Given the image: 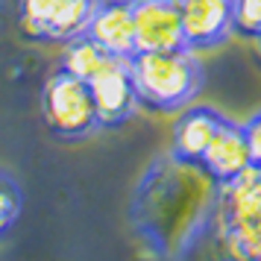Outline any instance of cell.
I'll use <instances>...</instances> for the list:
<instances>
[{
    "mask_svg": "<svg viewBox=\"0 0 261 261\" xmlns=\"http://www.w3.org/2000/svg\"><path fill=\"white\" fill-rule=\"evenodd\" d=\"M129 80L138 97V106L167 115L185 109L200 94L205 71L197 59V50H150V53H132L129 59Z\"/></svg>",
    "mask_w": 261,
    "mask_h": 261,
    "instance_id": "1",
    "label": "cell"
},
{
    "mask_svg": "<svg viewBox=\"0 0 261 261\" xmlns=\"http://www.w3.org/2000/svg\"><path fill=\"white\" fill-rule=\"evenodd\" d=\"M229 118H223L212 106H188L173 123V147L170 155L179 165H200L202 153L208 150L212 138Z\"/></svg>",
    "mask_w": 261,
    "mask_h": 261,
    "instance_id": "6",
    "label": "cell"
},
{
    "mask_svg": "<svg viewBox=\"0 0 261 261\" xmlns=\"http://www.w3.org/2000/svg\"><path fill=\"white\" fill-rule=\"evenodd\" d=\"M258 229H261V220H258ZM252 261H261V244H258V249H255V255H252Z\"/></svg>",
    "mask_w": 261,
    "mask_h": 261,
    "instance_id": "16",
    "label": "cell"
},
{
    "mask_svg": "<svg viewBox=\"0 0 261 261\" xmlns=\"http://www.w3.org/2000/svg\"><path fill=\"white\" fill-rule=\"evenodd\" d=\"M59 3L62 0H21V33L30 41L47 44V30Z\"/></svg>",
    "mask_w": 261,
    "mask_h": 261,
    "instance_id": "12",
    "label": "cell"
},
{
    "mask_svg": "<svg viewBox=\"0 0 261 261\" xmlns=\"http://www.w3.org/2000/svg\"><path fill=\"white\" fill-rule=\"evenodd\" d=\"M179 3H182V0H179Z\"/></svg>",
    "mask_w": 261,
    "mask_h": 261,
    "instance_id": "19",
    "label": "cell"
},
{
    "mask_svg": "<svg viewBox=\"0 0 261 261\" xmlns=\"http://www.w3.org/2000/svg\"><path fill=\"white\" fill-rule=\"evenodd\" d=\"M249 165H252V159H249V147H247L241 123L226 120L223 126L217 129V135L212 138L208 150L202 153L197 167H202L214 182H229L241 170H247Z\"/></svg>",
    "mask_w": 261,
    "mask_h": 261,
    "instance_id": "9",
    "label": "cell"
},
{
    "mask_svg": "<svg viewBox=\"0 0 261 261\" xmlns=\"http://www.w3.org/2000/svg\"><path fill=\"white\" fill-rule=\"evenodd\" d=\"M220 229L258 223L261 220V170L258 165H249L235 179L220 182V205H217Z\"/></svg>",
    "mask_w": 261,
    "mask_h": 261,
    "instance_id": "8",
    "label": "cell"
},
{
    "mask_svg": "<svg viewBox=\"0 0 261 261\" xmlns=\"http://www.w3.org/2000/svg\"><path fill=\"white\" fill-rule=\"evenodd\" d=\"M21 208H24V191L12 173L0 167V241L12 232V226L21 217Z\"/></svg>",
    "mask_w": 261,
    "mask_h": 261,
    "instance_id": "13",
    "label": "cell"
},
{
    "mask_svg": "<svg viewBox=\"0 0 261 261\" xmlns=\"http://www.w3.org/2000/svg\"><path fill=\"white\" fill-rule=\"evenodd\" d=\"M88 85H91V94H94L100 129H118L135 115L138 97H135V88H132L126 59L115 56L94 80H88Z\"/></svg>",
    "mask_w": 261,
    "mask_h": 261,
    "instance_id": "4",
    "label": "cell"
},
{
    "mask_svg": "<svg viewBox=\"0 0 261 261\" xmlns=\"http://www.w3.org/2000/svg\"><path fill=\"white\" fill-rule=\"evenodd\" d=\"M255 41H258V50H261V33H258V36H255Z\"/></svg>",
    "mask_w": 261,
    "mask_h": 261,
    "instance_id": "17",
    "label": "cell"
},
{
    "mask_svg": "<svg viewBox=\"0 0 261 261\" xmlns=\"http://www.w3.org/2000/svg\"><path fill=\"white\" fill-rule=\"evenodd\" d=\"M258 170H261V165H258Z\"/></svg>",
    "mask_w": 261,
    "mask_h": 261,
    "instance_id": "18",
    "label": "cell"
},
{
    "mask_svg": "<svg viewBox=\"0 0 261 261\" xmlns=\"http://www.w3.org/2000/svg\"><path fill=\"white\" fill-rule=\"evenodd\" d=\"M182 30L191 50H208L232 36V0H182Z\"/></svg>",
    "mask_w": 261,
    "mask_h": 261,
    "instance_id": "5",
    "label": "cell"
},
{
    "mask_svg": "<svg viewBox=\"0 0 261 261\" xmlns=\"http://www.w3.org/2000/svg\"><path fill=\"white\" fill-rule=\"evenodd\" d=\"M41 118L47 132L59 141H85L97 135L100 120L88 80L56 68L41 91Z\"/></svg>",
    "mask_w": 261,
    "mask_h": 261,
    "instance_id": "2",
    "label": "cell"
},
{
    "mask_svg": "<svg viewBox=\"0 0 261 261\" xmlns=\"http://www.w3.org/2000/svg\"><path fill=\"white\" fill-rule=\"evenodd\" d=\"M129 6L135 24V53L188 47L179 0H129Z\"/></svg>",
    "mask_w": 261,
    "mask_h": 261,
    "instance_id": "3",
    "label": "cell"
},
{
    "mask_svg": "<svg viewBox=\"0 0 261 261\" xmlns=\"http://www.w3.org/2000/svg\"><path fill=\"white\" fill-rule=\"evenodd\" d=\"M83 36L97 41L112 56L129 59L135 53V24L129 0H100Z\"/></svg>",
    "mask_w": 261,
    "mask_h": 261,
    "instance_id": "7",
    "label": "cell"
},
{
    "mask_svg": "<svg viewBox=\"0 0 261 261\" xmlns=\"http://www.w3.org/2000/svg\"><path fill=\"white\" fill-rule=\"evenodd\" d=\"M232 33L255 38L261 33V0H232Z\"/></svg>",
    "mask_w": 261,
    "mask_h": 261,
    "instance_id": "14",
    "label": "cell"
},
{
    "mask_svg": "<svg viewBox=\"0 0 261 261\" xmlns=\"http://www.w3.org/2000/svg\"><path fill=\"white\" fill-rule=\"evenodd\" d=\"M100 0H62L47 30V44H65L71 38L83 36Z\"/></svg>",
    "mask_w": 261,
    "mask_h": 261,
    "instance_id": "11",
    "label": "cell"
},
{
    "mask_svg": "<svg viewBox=\"0 0 261 261\" xmlns=\"http://www.w3.org/2000/svg\"><path fill=\"white\" fill-rule=\"evenodd\" d=\"M112 59H115V56L106 53L97 41H91L88 36H76V38H71V41L62 44L59 65H56V68L73 73V76H80V80H94Z\"/></svg>",
    "mask_w": 261,
    "mask_h": 261,
    "instance_id": "10",
    "label": "cell"
},
{
    "mask_svg": "<svg viewBox=\"0 0 261 261\" xmlns=\"http://www.w3.org/2000/svg\"><path fill=\"white\" fill-rule=\"evenodd\" d=\"M241 129H244V138H247L252 165H261V112L252 115L247 123H241Z\"/></svg>",
    "mask_w": 261,
    "mask_h": 261,
    "instance_id": "15",
    "label": "cell"
}]
</instances>
